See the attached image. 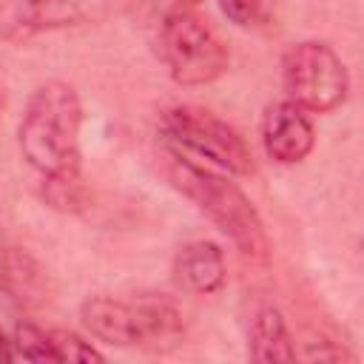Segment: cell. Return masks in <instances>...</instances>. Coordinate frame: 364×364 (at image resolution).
Masks as SVG:
<instances>
[{"instance_id": "6da1fadb", "label": "cell", "mask_w": 364, "mask_h": 364, "mask_svg": "<svg viewBox=\"0 0 364 364\" xmlns=\"http://www.w3.org/2000/svg\"><path fill=\"white\" fill-rule=\"evenodd\" d=\"M82 102L74 85L51 80L43 82L26 102L17 142L20 154L43 179L82 173L80 162Z\"/></svg>"}, {"instance_id": "7a4b0ae2", "label": "cell", "mask_w": 364, "mask_h": 364, "mask_svg": "<svg viewBox=\"0 0 364 364\" xmlns=\"http://www.w3.org/2000/svg\"><path fill=\"white\" fill-rule=\"evenodd\" d=\"M80 321L97 341L125 350H173L188 330L182 307L165 293L88 296L80 304Z\"/></svg>"}, {"instance_id": "3957f363", "label": "cell", "mask_w": 364, "mask_h": 364, "mask_svg": "<svg viewBox=\"0 0 364 364\" xmlns=\"http://www.w3.org/2000/svg\"><path fill=\"white\" fill-rule=\"evenodd\" d=\"M171 182L233 242V247L250 259L264 262L270 256L267 228L250 202V196L230 182L228 173L171 156Z\"/></svg>"}, {"instance_id": "277c9868", "label": "cell", "mask_w": 364, "mask_h": 364, "mask_svg": "<svg viewBox=\"0 0 364 364\" xmlns=\"http://www.w3.org/2000/svg\"><path fill=\"white\" fill-rule=\"evenodd\" d=\"M159 142L168 156L188 159L228 176H245L253 168L245 136L216 114L196 105L168 108L159 119Z\"/></svg>"}, {"instance_id": "5b68a950", "label": "cell", "mask_w": 364, "mask_h": 364, "mask_svg": "<svg viewBox=\"0 0 364 364\" xmlns=\"http://www.w3.org/2000/svg\"><path fill=\"white\" fill-rule=\"evenodd\" d=\"M159 57L173 82L208 85L225 74L230 51L213 23L191 9L162 17Z\"/></svg>"}, {"instance_id": "8992f818", "label": "cell", "mask_w": 364, "mask_h": 364, "mask_svg": "<svg viewBox=\"0 0 364 364\" xmlns=\"http://www.w3.org/2000/svg\"><path fill=\"white\" fill-rule=\"evenodd\" d=\"M282 85L287 100L299 108L327 114L347 100L350 71L333 46L321 40H304L284 51Z\"/></svg>"}, {"instance_id": "52a82bcc", "label": "cell", "mask_w": 364, "mask_h": 364, "mask_svg": "<svg viewBox=\"0 0 364 364\" xmlns=\"http://www.w3.org/2000/svg\"><path fill=\"white\" fill-rule=\"evenodd\" d=\"M125 0H0V31H54L85 23H102Z\"/></svg>"}, {"instance_id": "ba28073f", "label": "cell", "mask_w": 364, "mask_h": 364, "mask_svg": "<svg viewBox=\"0 0 364 364\" xmlns=\"http://www.w3.org/2000/svg\"><path fill=\"white\" fill-rule=\"evenodd\" d=\"M262 145L267 156L279 165H296L307 159L316 145V131L307 111L290 100L267 105L262 117Z\"/></svg>"}, {"instance_id": "9c48e42d", "label": "cell", "mask_w": 364, "mask_h": 364, "mask_svg": "<svg viewBox=\"0 0 364 364\" xmlns=\"http://www.w3.org/2000/svg\"><path fill=\"white\" fill-rule=\"evenodd\" d=\"M0 290L20 307H43L54 296V282L28 250L0 239Z\"/></svg>"}, {"instance_id": "30bf717a", "label": "cell", "mask_w": 364, "mask_h": 364, "mask_svg": "<svg viewBox=\"0 0 364 364\" xmlns=\"http://www.w3.org/2000/svg\"><path fill=\"white\" fill-rule=\"evenodd\" d=\"M173 279L182 290L199 293V296H210V293L222 290V284L228 279V264H225L222 247L208 239L182 245L173 256Z\"/></svg>"}, {"instance_id": "8fae6325", "label": "cell", "mask_w": 364, "mask_h": 364, "mask_svg": "<svg viewBox=\"0 0 364 364\" xmlns=\"http://www.w3.org/2000/svg\"><path fill=\"white\" fill-rule=\"evenodd\" d=\"M247 350H250V358L262 361V364L296 358V347H293L287 321L279 307H273V304L256 307L250 327H247Z\"/></svg>"}, {"instance_id": "7c38bea8", "label": "cell", "mask_w": 364, "mask_h": 364, "mask_svg": "<svg viewBox=\"0 0 364 364\" xmlns=\"http://www.w3.org/2000/svg\"><path fill=\"white\" fill-rule=\"evenodd\" d=\"M11 350H14V358H26V361H57L48 330L28 324V321L14 327Z\"/></svg>"}, {"instance_id": "4fadbf2b", "label": "cell", "mask_w": 364, "mask_h": 364, "mask_svg": "<svg viewBox=\"0 0 364 364\" xmlns=\"http://www.w3.org/2000/svg\"><path fill=\"white\" fill-rule=\"evenodd\" d=\"M43 196L57 210H80L85 205V185L82 173L68 176H46L43 179Z\"/></svg>"}, {"instance_id": "5bb4252c", "label": "cell", "mask_w": 364, "mask_h": 364, "mask_svg": "<svg viewBox=\"0 0 364 364\" xmlns=\"http://www.w3.org/2000/svg\"><path fill=\"white\" fill-rule=\"evenodd\" d=\"M51 336V344H54V355L57 361H102V353L80 338L77 333H68V330H48Z\"/></svg>"}, {"instance_id": "9a60e30c", "label": "cell", "mask_w": 364, "mask_h": 364, "mask_svg": "<svg viewBox=\"0 0 364 364\" xmlns=\"http://www.w3.org/2000/svg\"><path fill=\"white\" fill-rule=\"evenodd\" d=\"M222 14L242 28H250L264 20V0H219Z\"/></svg>"}, {"instance_id": "2e32d148", "label": "cell", "mask_w": 364, "mask_h": 364, "mask_svg": "<svg viewBox=\"0 0 364 364\" xmlns=\"http://www.w3.org/2000/svg\"><path fill=\"white\" fill-rule=\"evenodd\" d=\"M304 358H310V361H353L355 355L353 353H347L344 347H336V344H330V341H324V347L318 344V347H310L307 353H304Z\"/></svg>"}, {"instance_id": "e0dca14e", "label": "cell", "mask_w": 364, "mask_h": 364, "mask_svg": "<svg viewBox=\"0 0 364 364\" xmlns=\"http://www.w3.org/2000/svg\"><path fill=\"white\" fill-rule=\"evenodd\" d=\"M202 0H151V6H154V11L159 14V17H168V14H176V11H191V9H196Z\"/></svg>"}, {"instance_id": "ac0fdd59", "label": "cell", "mask_w": 364, "mask_h": 364, "mask_svg": "<svg viewBox=\"0 0 364 364\" xmlns=\"http://www.w3.org/2000/svg\"><path fill=\"white\" fill-rule=\"evenodd\" d=\"M0 361H14V350H11V341L3 336V330H0Z\"/></svg>"}, {"instance_id": "d6986e66", "label": "cell", "mask_w": 364, "mask_h": 364, "mask_svg": "<svg viewBox=\"0 0 364 364\" xmlns=\"http://www.w3.org/2000/svg\"><path fill=\"white\" fill-rule=\"evenodd\" d=\"M3 105H6V94H3V88H0V114H3Z\"/></svg>"}]
</instances>
